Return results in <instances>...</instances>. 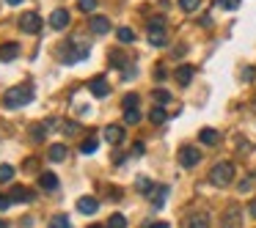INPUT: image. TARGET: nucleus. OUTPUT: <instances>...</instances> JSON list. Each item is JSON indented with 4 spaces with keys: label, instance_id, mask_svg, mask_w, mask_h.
<instances>
[{
    "label": "nucleus",
    "instance_id": "16",
    "mask_svg": "<svg viewBox=\"0 0 256 228\" xmlns=\"http://www.w3.org/2000/svg\"><path fill=\"white\" fill-rule=\"evenodd\" d=\"M184 228H210V220H206V215H190L184 220Z\"/></svg>",
    "mask_w": 256,
    "mask_h": 228
},
{
    "label": "nucleus",
    "instance_id": "20",
    "mask_svg": "<svg viewBox=\"0 0 256 228\" xmlns=\"http://www.w3.org/2000/svg\"><path fill=\"white\" fill-rule=\"evenodd\" d=\"M198 140H201L204 146H215V143H218V132L206 127V129H201V132H198Z\"/></svg>",
    "mask_w": 256,
    "mask_h": 228
},
{
    "label": "nucleus",
    "instance_id": "36",
    "mask_svg": "<svg viewBox=\"0 0 256 228\" xmlns=\"http://www.w3.org/2000/svg\"><path fill=\"white\" fill-rule=\"evenodd\" d=\"M78 6H80V11H94L96 8V0H78Z\"/></svg>",
    "mask_w": 256,
    "mask_h": 228
},
{
    "label": "nucleus",
    "instance_id": "23",
    "mask_svg": "<svg viewBox=\"0 0 256 228\" xmlns=\"http://www.w3.org/2000/svg\"><path fill=\"white\" fill-rule=\"evenodd\" d=\"M96 146H100V140H96V138H86L83 143H80V154H86V157H88V154H94V151H96Z\"/></svg>",
    "mask_w": 256,
    "mask_h": 228
},
{
    "label": "nucleus",
    "instance_id": "21",
    "mask_svg": "<svg viewBox=\"0 0 256 228\" xmlns=\"http://www.w3.org/2000/svg\"><path fill=\"white\" fill-rule=\"evenodd\" d=\"M135 187H138V193H144V195L154 193V182H152V179H146V176H138V182H135Z\"/></svg>",
    "mask_w": 256,
    "mask_h": 228
},
{
    "label": "nucleus",
    "instance_id": "12",
    "mask_svg": "<svg viewBox=\"0 0 256 228\" xmlns=\"http://www.w3.org/2000/svg\"><path fill=\"white\" fill-rule=\"evenodd\" d=\"M96 209H100V201L91 198V195H86V198L78 201V212H80V215H94Z\"/></svg>",
    "mask_w": 256,
    "mask_h": 228
},
{
    "label": "nucleus",
    "instance_id": "3",
    "mask_svg": "<svg viewBox=\"0 0 256 228\" xmlns=\"http://www.w3.org/2000/svg\"><path fill=\"white\" fill-rule=\"evenodd\" d=\"M210 182L215 184V187H228V184L234 182V165L232 162H218L210 171Z\"/></svg>",
    "mask_w": 256,
    "mask_h": 228
},
{
    "label": "nucleus",
    "instance_id": "7",
    "mask_svg": "<svg viewBox=\"0 0 256 228\" xmlns=\"http://www.w3.org/2000/svg\"><path fill=\"white\" fill-rule=\"evenodd\" d=\"M179 162H182V168H196L201 162V151L196 146H182L179 149Z\"/></svg>",
    "mask_w": 256,
    "mask_h": 228
},
{
    "label": "nucleus",
    "instance_id": "15",
    "mask_svg": "<svg viewBox=\"0 0 256 228\" xmlns=\"http://www.w3.org/2000/svg\"><path fill=\"white\" fill-rule=\"evenodd\" d=\"M17 55H20V44H14V41L0 47V61H14Z\"/></svg>",
    "mask_w": 256,
    "mask_h": 228
},
{
    "label": "nucleus",
    "instance_id": "6",
    "mask_svg": "<svg viewBox=\"0 0 256 228\" xmlns=\"http://www.w3.org/2000/svg\"><path fill=\"white\" fill-rule=\"evenodd\" d=\"M242 226V209L240 206H228L220 217V228H240Z\"/></svg>",
    "mask_w": 256,
    "mask_h": 228
},
{
    "label": "nucleus",
    "instance_id": "31",
    "mask_svg": "<svg viewBox=\"0 0 256 228\" xmlns=\"http://www.w3.org/2000/svg\"><path fill=\"white\" fill-rule=\"evenodd\" d=\"M14 179V168L12 165H0V184H8Z\"/></svg>",
    "mask_w": 256,
    "mask_h": 228
},
{
    "label": "nucleus",
    "instance_id": "28",
    "mask_svg": "<svg viewBox=\"0 0 256 228\" xmlns=\"http://www.w3.org/2000/svg\"><path fill=\"white\" fill-rule=\"evenodd\" d=\"M198 6H201V0H179V8H182V11H188V14L198 11Z\"/></svg>",
    "mask_w": 256,
    "mask_h": 228
},
{
    "label": "nucleus",
    "instance_id": "2",
    "mask_svg": "<svg viewBox=\"0 0 256 228\" xmlns=\"http://www.w3.org/2000/svg\"><path fill=\"white\" fill-rule=\"evenodd\" d=\"M91 52V44L83 39H74V41H66V47H61V52H58V58H61L66 66H72V63L78 61H86Z\"/></svg>",
    "mask_w": 256,
    "mask_h": 228
},
{
    "label": "nucleus",
    "instance_id": "33",
    "mask_svg": "<svg viewBox=\"0 0 256 228\" xmlns=\"http://www.w3.org/2000/svg\"><path fill=\"white\" fill-rule=\"evenodd\" d=\"M122 107L124 110H132V107H138V94H127L122 99Z\"/></svg>",
    "mask_w": 256,
    "mask_h": 228
},
{
    "label": "nucleus",
    "instance_id": "1",
    "mask_svg": "<svg viewBox=\"0 0 256 228\" xmlns=\"http://www.w3.org/2000/svg\"><path fill=\"white\" fill-rule=\"evenodd\" d=\"M34 102V88L30 85H17V88H8L3 94V107L6 110H20V107L30 105Z\"/></svg>",
    "mask_w": 256,
    "mask_h": 228
},
{
    "label": "nucleus",
    "instance_id": "45",
    "mask_svg": "<svg viewBox=\"0 0 256 228\" xmlns=\"http://www.w3.org/2000/svg\"><path fill=\"white\" fill-rule=\"evenodd\" d=\"M88 228H102V226H88Z\"/></svg>",
    "mask_w": 256,
    "mask_h": 228
},
{
    "label": "nucleus",
    "instance_id": "19",
    "mask_svg": "<svg viewBox=\"0 0 256 228\" xmlns=\"http://www.w3.org/2000/svg\"><path fill=\"white\" fill-rule=\"evenodd\" d=\"M166 198H168V187H166V184H160V187H157V193H152V204H154V209H162Z\"/></svg>",
    "mask_w": 256,
    "mask_h": 228
},
{
    "label": "nucleus",
    "instance_id": "35",
    "mask_svg": "<svg viewBox=\"0 0 256 228\" xmlns=\"http://www.w3.org/2000/svg\"><path fill=\"white\" fill-rule=\"evenodd\" d=\"M240 77H242L245 83H254V80H256V69H254V66H245V69H242V74H240Z\"/></svg>",
    "mask_w": 256,
    "mask_h": 228
},
{
    "label": "nucleus",
    "instance_id": "42",
    "mask_svg": "<svg viewBox=\"0 0 256 228\" xmlns=\"http://www.w3.org/2000/svg\"><path fill=\"white\" fill-rule=\"evenodd\" d=\"M149 228H168V223H152Z\"/></svg>",
    "mask_w": 256,
    "mask_h": 228
},
{
    "label": "nucleus",
    "instance_id": "11",
    "mask_svg": "<svg viewBox=\"0 0 256 228\" xmlns=\"http://www.w3.org/2000/svg\"><path fill=\"white\" fill-rule=\"evenodd\" d=\"M39 187L47 190V193H56V190H58V176H56V173H50V171L39 173Z\"/></svg>",
    "mask_w": 256,
    "mask_h": 228
},
{
    "label": "nucleus",
    "instance_id": "10",
    "mask_svg": "<svg viewBox=\"0 0 256 228\" xmlns=\"http://www.w3.org/2000/svg\"><path fill=\"white\" fill-rule=\"evenodd\" d=\"M102 138H105L110 146L122 143V140H124V127H118V124H110V127L102 129Z\"/></svg>",
    "mask_w": 256,
    "mask_h": 228
},
{
    "label": "nucleus",
    "instance_id": "40",
    "mask_svg": "<svg viewBox=\"0 0 256 228\" xmlns=\"http://www.w3.org/2000/svg\"><path fill=\"white\" fill-rule=\"evenodd\" d=\"M250 187H254V179H245V182H240V193H248Z\"/></svg>",
    "mask_w": 256,
    "mask_h": 228
},
{
    "label": "nucleus",
    "instance_id": "41",
    "mask_svg": "<svg viewBox=\"0 0 256 228\" xmlns=\"http://www.w3.org/2000/svg\"><path fill=\"white\" fill-rule=\"evenodd\" d=\"M248 215H250V217H254V220H256V198L250 201V206H248Z\"/></svg>",
    "mask_w": 256,
    "mask_h": 228
},
{
    "label": "nucleus",
    "instance_id": "25",
    "mask_svg": "<svg viewBox=\"0 0 256 228\" xmlns=\"http://www.w3.org/2000/svg\"><path fill=\"white\" fill-rule=\"evenodd\" d=\"M166 118H168V113L162 110V107H152V113H149L152 124H166Z\"/></svg>",
    "mask_w": 256,
    "mask_h": 228
},
{
    "label": "nucleus",
    "instance_id": "44",
    "mask_svg": "<svg viewBox=\"0 0 256 228\" xmlns=\"http://www.w3.org/2000/svg\"><path fill=\"white\" fill-rule=\"evenodd\" d=\"M0 228H8V226H6V220H0Z\"/></svg>",
    "mask_w": 256,
    "mask_h": 228
},
{
    "label": "nucleus",
    "instance_id": "37",
    "mask_svg": "<svg viewBox=\"0 0 256 228\" xmlns=\"http://www.w3.org/2000/svg\"><path fill=\"white\" fill-rule=\"evenodd\" d=\"M12 204H14V201H12V195H0V212H6Z\"/></svg>",
    "mask_w": 256,
    "mask_h": 228
},
{
    "label": "nucleus",
    "instance_id": "9",
    "mask_svg": "<svg viewBox=\"0 0 256 228\" xmlns=\"http://www.w3.org/2000/svg\"><path fill=\"white\" fill-rule=\"evenodd\" d=\"M88 88H91V94H94L96 99H105V96L110 94V85H108V80L102 77V74H100V77H94V80H91V83H88Z\"/></svg>",
    "mask_w": 256,
    "mask_h": 228
},
{
    "label": "nucleus",
    "instance_id": "13",
    "mask_svg": "<svg viewBox=\"0 0 256 228\" xmlns=\"http://www.w3.org/2000/svg\"><path fill=\"white\" fill-rule=\"evenodd\" d=\"M88 25H91V30H94L96 36H105L108 30H110V19L108 17H91Z\"/></svg>",
    "mask_w": 256,
    "mask_h": 228
},
{
    "label": "nucleus",
    "instance_id": "26",
    "mask_svg": "<svg viewBox=\"0 0 256 228\" xmlns=\"http://www.w3.org/2000/svg\"><path fill=\"white\" fill-rule=\"evenodd\" d=\"M118 41H122V44H130V41H135V30L132 28H118Z\"/></svg>",
    "mask_w": 256,
    "mask_h": 228
},
{
    "label": "nucleus",
    "instance_id": "27",
    "mask_svg": "<svg viewBox=\"0 0 256 228\" xmlns=\"http://www.w3.org/2000/svg\"><path fill=\"white\" fill-rule=\"evenodd\" d=\"M50 228H72V223H69L66 215H56V217L50 220Z\"/></svg>",
    "mask_w": 256,
    "mask_h": 228
},
{
    "label": "nucleus",
    "instance_id": "22",
    "mask_svg": "<svg viewBox=\"0 0 256 228\" xmlns=\"http://www.w3.org/2000/svg\"><path fill=\"white\" fill-rule=\"evenodd\" d=\"M44 135H47L44 124H34V127H30V140H34V143H42V140H44Z\"/></svg>",
    "mask_w": 256,
    "mask_h": 228
},
{
    "label": "nucleus",
    "instance_id": "5",
    "mask_svg": "<svg viewBox=\"0 0 256 228\" xmlns=\"http://www.w3.org/2000/svg\"><path fill=\"white\" fill-rule=\"evenodd\" d=\"M17 25H20V30L22 33H28V36H36L42 30V17L36 11H25L22 17L17 19Z\"/></svg>",
    "mask_w": 256,
    "mask_h": 228
},
{
    "label": "nucleus",
    "instance_id": "14",
    "mask_svg": "<svg viewBox=\"0 0 256 228\" xmlns=\"http://www.w3.org/2000/svg\"><path fill=\"white\" fill-rule=\"evenodd\" d=\"M12 201L14 204H30V201H34V193H30L28 187H14L12 190Z\"/></svg>",
    "mask_w": 256,
    "mask_h": 228
},
{
    "label": "nucleus",
    "instance_id": "38",
    "mask_svg": "<svg viewBox=\"0 0 256 228\" xmlns=\"http://www.w3.org/2000/svg\"><path fill=\"white\" fill-rule=\"evenodd\" d=\"M144 151H146V146H144V143H135L130 154H132V157H144Z\"/></svg>",
    "mask_w": 256,
    "mask_h": 228
},
{
    "label": "nucleus",
    "instance_id": "39",
    "mask_svg": "<svg viewBox=\"0 0 256 228\" xmlns=\"http://www.w3.org/2000/svg\"><path fill=\"white\" fill-rule=\"evenodd\" d=\"M64 132H66V135H78V124H74V121L64 124Z\"/></svg>",
    "mask_w": 256,
    "mask_h": 228
},
{
    "label": "nucleus",
    "instance_id": "43",
    "mask_svg": "<svg viewBox=\"0 0 256 228\" xmlns=\"http://www.w3.org/2000/svg\"><path fill=\"white\" fill-rule=\"evenodd\" d=\"M8 6H20V3H22V0H6Z\"/></svg>",
    "mask_w": 256,
    "mask_h": 228
},
{
    "label": "nucleus",
    "instance_id": "8",
    "mask_svg": "<svg viewBox=\"0 0 256 228\" xmlns=\"http://www.w3.org/2000/svg\"><path fill=\"white\" fill-rule=\"evenodd\" d=\"M69 22H72V14H69L66 8H56V11L50 14V28L52 30H66Z\"/></svg>",
    "mask_w": 256,
    "mask_h": 228
},
{
    "label": "nucleus",
    "instance_id": "30",
    "mask_svg": "<svg viewBox=\"0 0 256 228\" xmlns=\"http://www.w3.org/2000/svg\"><path fill=\"white\" fill-rule=\"evenodd\" d=\"M108 228H127V217H124V215H110Z\"/></svg>",
    "mask_w": 256,
    "mask_h": 228
},
{
    "label": "nucleus",
    "instance_id": "24",
    "mask_svg": "<svg viewBox=\"0 0 256 228\" xmlns=\"http://www.w3.org/2000/svg\"><path fill=\"white\" fill-rule=\"evenodd\" d=\"M110 63H113V69H122V72L130 66V63H127V58H124L118 50H113V52H110Z\"/></svg>",
    "mask_w": 256,
    "mask_h": 228
},
{
    "label": "nucleus",
    "instance_id": "4",
    "mask_svg": "<svg viewBox=\"0 0 256 228\" xmlns=\"http://www.w3.org/2000/svg\"><path fill=\"white\" fill-rule=\"evenodd\" d=\"M146 33H149V44H152V47H166V44H168L166 22H162L160 17H157V19H149V25H146Z\"/></svg>",
    "mask_w": 256,
    "mask_h": 228
},
{
    "label": "nucleus",
    "instance_id": "34",
    "mask_svg": "<svg viewBox=\"0 0 256 228\" xmlns=\"http://www.w3.org/2000/svg\"><path fill=\"white\" fill-rule=\"evenodd\" d=\"M218 6L226 8V11H237V8H240V0H218Z\"/></svg>",
    "mask_w": 256,
    "mask_h": 228
},
{
    "label": "nucleus",
    "instance_id": "17",
    "mask_svg": "<svg viewBox=\"0 0 256 228\" xmlns=\"http://www.w3.org/2000/svg\"><path fill=\"white\" fill-rule=\"evenodd\" d=\"M174 77H176L179 85H190V80H193V66H179Z\"/></svg>",
    "mask_w": 256,
    "mask_h": 228
},
{
    "label": "nucleus",
    "instance_id": "18",
    "mask_svg": "<svg viewBox=\"0 0 256 228\" xmlns=\"http://www.w3.org/2000/svg\"><path fill=\"white\" fill-rule=\"evenodd\" d=\"M66 154H69L66 146H64V143H56V146H50V154H47V157H50L52 162H64V160H66Z\"/></svg>",
    "mask_w": 256,
    "mask_h": 228
},
{
    "label": "nucleus",
    "instance_id": "29",
    "mask_svg": "<svg viewBox=\"0 0 256 228\" xmlns=\"http://www.w3.org/2000/svg\"><path fill=\"white\" fill-rule=\"evenodd\" d=\"M140 118H144V116H140L138 107H132V110H124V121H127V124H140Z\"/></svg>",
    "mask_w": 256,
    "mask_h": 228
},
{
    "label": "nucleus",
    "instance_id": "32",
    "mask_svg": "<svg viewBox=\"0 0 256 228\" xmlns=\"http://www.w3.org/2000/svg\"><path fill=\"white\" fill-rule=\"evenodd\" d=\"M154 102L157 105H168V102H171V94H168L166 88H154Z\"/></svg>",
    "mask_w": 256,
    "mask_h": 228
}]
</instances>
